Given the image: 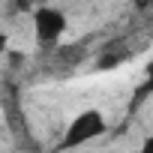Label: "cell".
Instances as JSON below:
<instances>
[{
  "mask_svg": "<svg viewBox=\"0 0 153 153\" xmlns=\"http://www.w3.org/2000/svg\"><path fill=\"white\" fill-rule=\"evenodd\" d=\"M105 132H108L105 114L99 108H84V111H78L69 120V126H66V132H63V138H60L57 147L60 150H75V147H84V144L102 138Z\"/></svg>",
  "mask_w": 153,
  "mask_h": 153,
  "instance_id": "1",
  "label": "cell"
},
{
  "mask_svg": "<svg viewBox=\"0 0 153 153\" xmlns=\"http://www.w3.org/2000/svg\"><path fill=\"white\" fill-rule=\"evenodd\" d=\"M30 24H33V39H36V45L51 48V45H57V42L63 39V33H66V27H69V18H66V12L57 9V6H39V9H33Z\"/></svg>",
  "mask_w": 153,
  "mask_h": 153,
  "instance_id": "2",
  "label": "cell"
},
{
  "mask_svg": "<svg viewBox=\"0 0 153 153\" xmlns=\"http://www.w3.org/2000/svg\"><path fill=\"white\" fill-rule=\"evenodd\" d=\"M138 96H153V60H150L147 69H144V84H141Z\"/></svg>",
  "mask_w": 153,
  "mask_h": 153,
  "instance_id": "3",
  "label": "cell"
},
{
  "mask_svg": "<svg viewBox=\"0 0 153 153\" xmlns=\"http://www.w3.org/2000/svg\"><path fill=\"white\" fill-rule=\"evenodd\" d=\"M141 150H144V153H153V132H150V135H144V141H141Z\"/></svg>",
  "mask_w": 153,
  "mask_h": 153,
  "instance_id": "4",
  "label": "cell"
},
{
  "mask_svg": "<svg viewBox=\"0 0 153 153\" xmlns=\"http://www.w3.org/2000/svg\"><path fill=\"white\" fill-rule=\"evenodd\" d=\"M3 45H6V39H3V36H0V48H3Z\"/></svg>",
  "mask_w": 153,
  "mask_h": 153,
  "instance_id": "5",
  "label": "cell"
},
{
  "mask_svg": "<svg viewBox=\"0 0 153 153\" xmlns=\"http://www.w3.org/2000/svg\"><path fill=\"white\" fill-rule=\"evenodd\" d=\"M147 3H150V9H153V0H147Z\"/></svg>",
  "mask_w": 153,
  "mask_h": 153,
  "instance_id": "6",
  "label": "cell"
}]
</instances>
